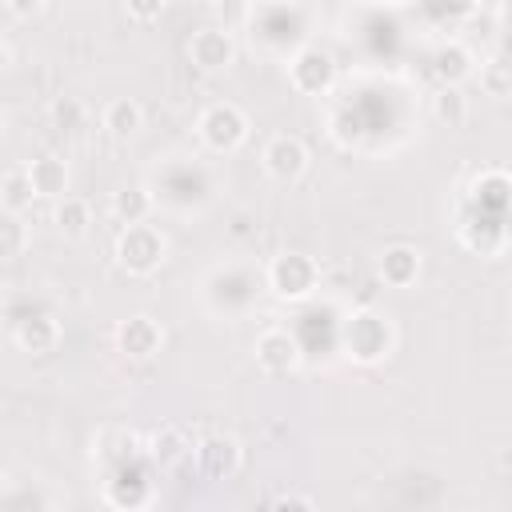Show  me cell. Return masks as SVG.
Masks as SVG:
<instances>
[{"label":"cell","mask_w":512,"mask_h":512,"mask_svg":"<svg viewBox=\"0 0 512 512\" xmlns=\"http://www.w3.org/2000/svg\"><path fill=\"white\" fill-rule=\"evenodd\" d=\"M340 348L348 352L352 364H364V368L384 364V360L392 356V348H396V328H392V320H388L384 312H376V308H356V312L340 324Z\"/></svg>","instance_id":"cell-1"},{"label":"cell","mask_w":512,"mask_h":512,"mask_svg":"<svg viewBox=\"0 0 512 512\" xmlns=\"http://www.w3.org/2000/svg\"><path fill=\"white\" fill-rule=\"evenodd\" d=\"M116 264L128 272V276H152L160 264H164V252H168V240L156 224L140 220V224H124L120 236H116Z\"/></svg>","instance_id":"cell-2"},{"label":"cell","mask_w":512,"mask_h":512,"mask_svg":"<svg viewBox=\"0 0 512 512\" xmlns=\"http://www.w3.org/2000/svg\"><path fill=\"white\" fill-rule=\"evenodd\" d=\"M320 288V264L308 252H280L268 264V292L284 304H304Z\"/></svg>","instance_id":"cell-3"},{"label":"cell","mask_w":512,"mask_h":512,"mask_svg":"<svg viewBox=\"0 0 512 512\" xmlns=\"http://www.w3.org/2000/svg\"><path fill=\"white\" fill-rule=\"evenodd\" d=\"M248 116L240 104L232 100H220V104H208L196 120V136L204 140V148L212 152H236L244 140H248Z\"/></svg>","instance_id":"cell-4"},{"label":"cell","mask_w":512,"mask_h":512,"mask_svg":"<svg viewBox=\"0 0 512 512\" xmlns=\"http://www.w3.org/2000/svg\"><path fill=\"white\" fill-rule=\"evenodd\" d=\"M288 84L300 96H324V92H332V84H336V60H332V52H324L320 44L300 48L288 60Z\"/></svg>","instance_id":"cell-5"},{"label":"cell","mask_w":512,"mask_h":512,"mask_svg":"<svg viewBox=\"0 0 512 512\" xmlns=\"http://www.w3.org/2000/svg\"><path fill=\"white\" fill-rule=\"evenodd\" d=\"M112 344L128 360H152L164 348V324L156 316H148V312H132V316H124L116 324Z\"/></svg>","instance_id":"cell-6"},{"label":"cell","mask_w":512,"mask_h":512,"mask_svg":"<svg viewBox=\"0 0 512 512\" xmlns=\"http://www.w3.org/2000/svg\"><path fill=\"white\" fill-rule=\"evenodd\" d=\"M188 60H192V68L196 72H204V76H220V72H228L232 64H236V40H232V32H224V28H196L192 36H188Z\"/></svg>","instance_id":"cell-7"},{"label":"cell","mask_w":512,"mask_h":512,"mask_svg":"<svg viewBox=\"0 0 512 512\" xmlns=\"http://www.w3.org/2000/svg\"><path fill=\"white\" fill-rule=\"evenodd\" d=\"M260 168L276 184H296L308 172V144L300 136H292V132H276L260 152Z\"/></svg>","instance_id":"cell-8"},{"label":"cell","mask_w":512,"mask_h":512,"mask_svg":"<svg viewBox=\"0 0 512 512\" xmlns=\"http://www.w3.org/2000/svg\"><path fill=\"white\" fill-rule=\"evenodd\" d=\"M252 356L260 364V372L268 376H288L300 368V340L288 328H264L252 344Z\"/></svg>","instance_id":"cell-9"},{"label":"cell","mask_w":512,"mask_h":512,"mask_svg":"<svg viewBox=\"0 0 512 512\" xmlns=\"http://www.w3.org/2000/svg\"><path fill=\"white\" fill-rule=\"evenodd\" d=\"M240 460H244V452H240V440L236 436H204L196 444V468L204 476H212V480L236 476Z\"/></svg>","instance_id":"cell-10"},{"label":"cell","mask_w":512,"mask_h":512,"mask_svg":"<svg viewBox=\"0 0 512 512\" xmlns=\"http://www.w3.org/2000/svg\"><path fill=\"white\" fill-rule=\"evenodd\" d=\"M504 240H508V232H504V220H500V216L484 220V216L472 208V212L460 220V244H464L468 252H476V256L496 260V256L504 252Z\"/></svg>","instance_id":"cell-11"},{"label":"cell","mask_w":512,"mask_h":512,"mask_svg":"<svg viewBox=\"0 0 512 512\" xmlns=\"http://www.w3.org/2000/svg\"><path fill=\"white\" fill-rule=\"evenodd\" d=\"M12 336H16L20 352H28V356H48V352H56L64 328H60V320H56L52 312H36V316H24Z\"/></svg>","instance_id":"cell-12"},{"label":"cell","mask_w":512,"mask_h":512,"mask_svg":"<svg viewBox=\"0 0 512 512\" xmlns=\"http://www.w3.org/2000/svg\"><path fill=\"white\" fill-rule=\"evenodd\" d=\"M420 264H424V260H420V248H412V244H392V248H384L376 272H380V280H384L388 288H412L416 276H420Z\"/></svg>","instance_id":"cell-13"},{"label":"cell","mask_w":512,"mask_h":512,"mask_svg":"<svg viewBox=\"0 0 512 512\" xmlns=\"http://www.w3.org/2000/svg\"><path fill=\"white\" fill-rule=\"evenodd\" d=\"M144 456L156 464V468H176V464H184L188 460V452H192V444H188V436L176 428V424H160L144 444Z\"/></svg>","instance_id":"cell-14"},{"label":"cell","mask_w":512,"mask_h":512,"mask_svg":"<svg viewBox=\"0 0 512 512\" xmlns=\"http://www.w3.org/2000/svg\"><path fill=\"white\" fill-rule=\"evenodd\" d=\"M28 180H32V192H36V196H44V200H60V196L68 192L72 172H68V164H64L60 156L44 152V156H36V160L28 164Z\"/></svg>","instance_id":"cell-15"},{"label":"cell","mask_w":512,"mask_h":512,"mask_svg":"<svg viewBox=\"0 0 512 512\" xmlns=\"http://www.w3.org/2000/svg\"><path fill=\"white\" fill-rule=\"evenodd\" d=\"M100 124H104V132H108L112 140H132V136L144 128V108H140L132 96H116V100L104 104Z\"/></svg>","instance_id":"cell-16"},{"label":"cell","mask_w":512,"mask_h":512,"mask_svg":"<svg viewBox=\"0 0 512 512\" xmlns=\"http://www.w3.org/2000/svg\"><path fill=\"white\" fill-rule=\"evenodd\" d=\"M468 200H472L476 212L488 208L492 216H504V208H508V176H504V168H488V172H480V176L472 180Z\"/></svg>","instance_id":"cell-17"},{"label":"cell","mask_w":512,"mask_h":512,"mask_svg":"<svg viewBox=\"0 0 512 512\" xmlns=\"http://www.w3.org/2000/svg\"><path fill=\"white\" fill-rule=\"evenodd\" d=\"M104 500L112 508H144L152 500V480H144L140 472L128 476V468H120L108 484H104Z\"/></svg>","instance_id":"cell-18"},{"label":"cell","mask_w":512,"mask_h":512,"mask_svg":"<svg viewBox=\"0 0 512 512\" xmlns=\"http://www.w3.org/2000/svg\"><path fill=\"white\" fill-rule=\"evenodd\" d=\"M432 72H436L440 84H464V80L476 72V60H472V52H468L464 44L452 40V44H440V48H436Z\"/></svg>","instance_id":"cell-19"},{"label":"cell","mask_w":512,"mask_h":512,"mask_svg":"<svg viewBox=\"0 0 512 512\" xmlns=\"http://www.w3.org/2000/svg\"><path fill=\"white\" fill-rule=\"evenodd\" d=\"M152 208H156V196L144 184H128V188L112 192V216L120 224H140L152 216Z\"/></svg>","instance_id":"cell-20"},{"label":"cell","mask_w":512,"mask_h":512,"mask_svg":"<svg viewBox=\"0 0 512 512\" xmlns=\"http://www.w3.org/2000/svg\"><path fill=\"white\" fill-rule=\"evenodd\" d=\"M52 220H56V228L68 236V240H80L88 228H92V208H88V200H80V196H60L56 200V212H52Z\"/></svg>","instance_id":"cell-21"},{"label":"cell","mask_w":512,"mask_h":512,"mask_svg":"<svg viewBox=\"0 0 512 512\" xmlns=\"http://www.w3.org/2000/svg\"><path fill=\"white\" fill-rule=\"evenodd\" d=\"M32 200H36V192H32V180H28V168H8L4 176H0V208H8V212H28L32 208Z\"/></svg>","instance_id":"cell-22"},{"label":"cell","mask_w":512,"mask_h":512,"mask_svg":"<svg viewBox=\"0 0 512 512\" xmlns=\"http://www.w3.org/2000/svg\"><path fill=\"white\" fill-rule=\"evenodd\" d=\"M28 240H32V232H28L24 216L0 208V260H20L28 252Z\"/></svg>","instance_id":"cell-23"},{"label":"cell","mask_w":512,"mask_h":512,"mask_svg":"<svg viewBox=\"0 0 512 512\" xmlns=\"http://www.w3.org/2000/svg\"><path fill=\"white\" fill-rule=\"evenodd\" d=\"M432 116L448 128H460L468 120V96L460 92V84H440V92L432 96Z\"/></svg>","instance_id":"cell-24"},{"label":"cell","mask_w":512,"mask_h":512,"mask_svg":"<svg viewBox=\"0 0 512 512\" xmlns=\"http://www.w3.org/2000/svg\"><path fill=\"white\" fill-rule=\"evenodd\" d=\"M480 92L492 100H508L512 92V68L504 56H492L488 64H480Z\"/></svg>","instance_id":"cell-25"},{"label":"cell","mask_w":512,"mask_h":512,"mask_svg":"<svg viewBox=\"0 0 512 512\" xmlns=\"http://www.w3.org/2000/svg\"><path fill=\"white\" fill-rule=\"evenodd\" d=\"M164 8H168V0H124V12H128L136 24H152V20H160Z\"/></svg>","instance_id":"cell-26"},{"label":"cell","mask_w":512,"mask_h":512,"mask_svg":"<svg viewBox=\"0 0 512 512\" xmlns=\"http://www.w3.org/2000/svg\"><path fill=\"white\" fill-rule=\"evenodd\" d=\"M436 4H440V12L452 16V20H464V16H472V12L480 8V0H436Z\"/></svg>","instance_id":"cell-27"},{"label":"cell","mask_w":512,"mask_h":512,"mask_svg":"<svg viewBox=\"0 0 512 512\" xmlns=\"http://www.w3.org/2000/svg\"><path fill=\"white\" fill-rule=\"evenodd\" d=\"M4 8H8L16 20H32V16L44 8V0H4Z\"/></svg>","instance_id":"cell-28"},{"label":"cell","mask_w":512,"mask_h":512,"mask_svg":"<svg viewBox=\"0 0 512 512\" xmlns=\"http://www.w3.org/2000/svg\"><path fill=\"white\" fill-rule=\"evenodd\" d=\"M52 116H56V124H64V120L76 124V120H80V104H76V100H56V104H52Z\"/></svg>","instance_id":"cell-29"},{"label":"cell","mask_w":512,"mask_h":512,"mask_svg":"<svg viewBox=\"0 0 512 512\" xmlns=\"http://www.w3.org/2000/svg\"><path fill=\"white\" fill-rule=\"evenodd\" d=\"M272 504L276 508H316V500L312 496H300V492H280V496H272Z\"/></svg>","instance_id":"cell-30"},{"label":"cell","mask_w":512,"mask_h":512,"mask_svg":"<svg viewBox=\"0 0 512 512\" xmlns=\"http://www.w3.org/2000/svg\"><path fill=\"white\" fill-rule=\"evenodd\" d=\"M8 68V48H4V40H0V72Z\"/></svg>","instance_id":"cell-31"},{"label":"cell","mask_w":512,"mask_h":512,"mask_svg":"<svg viewBox=\"0 0 512 512\" xmlns=\"http://www.w3.org/2000/svg\"><path fill=\"white\" fill-rule=\"evenodd\" d=\"M0 132H4V120H0Z\"/></svg>","instance_id":"cell-32"}]
</instances>
